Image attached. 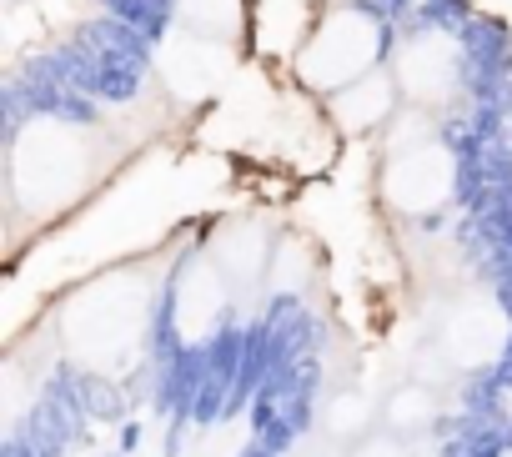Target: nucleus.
Masks as SVG:
<instances>
[{"label":"nucleus","instance_id":"nucleus-1","mask_svg":"<svg viewBox=\"0 0 512 457\" xmlns=\"http://www.w3.org/2000/svg\"><path fill=\"white\" fill-rule=\"evenodd\" d=\"M121 116L111 111H36L6 131V181L11 196L36 206H61L86 196L121 156Z\"/></svg>","mask_w":512,"mask_h":457},{"label":"nucleus","instance_id":"nucleus-2","mask_svg":"<svg viewBox=\"0 0 512 457\" xmlns=\"http://www.w3.org/2000/svg\"><path fill=\"white\" fill-rule=\"evenodd\" d=\"M392 31L377 16V6H352V0H327L312 16L307 36L297 41L292 76L317 101H332L337 91L357 86L372 71H387L392 61Z\"/></svg>","mask_w":512,"mask_h":457},{"label":"nucleus","instance_id":"nucleus-3","mask_svg":"<svg viewBox=\"0 0 512 457\" xmlns=\"http://www.w3.org/2000/svg\"><path fill=\"white\" fill-rule=\"evenodd\" d=\"M382 181H387V196L397 201V211L417 216L422 226H442V206L467 191V171L437 131H422L412 141L397 136V146L387 151Z\"/></svg>","mask_w":512,"mask_h":457},{"label":"nucleus","instance_id":"nucleus-4","mask_svg":"<svg viewBox=\"0 0 512 457\" xmlns=\"http://www.w3.org/2000/svg\"><path fill=\"white\" fill-rule=\"evenodd\" d=\"M392 81L402 91V106L422 116H442L467 96V51L442 26H417L392 46Z\"/></svg>","mask_w":512,"mask_h":457},{"label":"nucleus","instance_id":"nucleus-5","mask_svg":"<svg viewBox=\"0 0 512 457\" xmlns=\"http://www.w3.org/2000/svg\"><path fill=\"white\" fill-rule=\"evenodd\" d=\"M231 61H236V46H221V41L191 36V31H181V26H176V31H171V41L156 51L161 86H166L171 96H186V101L211 96V91L226 81Z\"/></svg>","mask_w":512,"mask_h":457},{"label":"nucleus","instance_id":"nucleus-6","mask_svg":"<svg viewBox=\"0 0 512 457\" xmlns=\"http://www.w3.org/2000/svg\"><path fill=\"white\" fill-rule=\"evenodd\" d=\"M327 116L342 126V131H377V126H392L397 121V106H402V91L392 81V66L387 71H372L362 76L357 86L337 91L332 101H322Z\"/></svg>","mask_w":512,"mask_h":457},{"label":"nucleus","instance_id":"nucleus-7","mask_svg":"<svg viewBox=\"0 0 512 457\" xmlns=\"http://www.w3.org/2000/svg\"><path fill=\"white\" fill-rule=\"evenodd\" d=\"M171 26L221 46H241L251 31V0H171Z\"/></svg>","mask_w":512,"mask_h":457},{"label":"nucleus","instance_id":"nucleus-8","mask_svg":"<svg viewBox=\"0 0 512 457\" xmlns=\"http://www.w3.org/2000/svg\"><path fill=\"white\" fill-rule=\"evenodd\" d=\"M0 457H36V452H31V442H26V437H11L6 447H0Z\"/></svg>","mask_w":512,"mask_h":457},{"label":"nucleus","instance_id":"nucleus-9","mask_svg":"<svg viewBox=\"0 0 512 457\" xmlns=\"http://www.w3.org/2000/svg\"><path fill=\"white\" fill-rule=\"evenodd\" d=\"M136 442H141V427H136V422H126V427H121V452H131Z\"/></svg>","mask_w":512,"mask_h":457},{"label":"nucleus","instance_id":"nucleus-10","mask_svg":"<svg viewBox=\"0 0 512 457\" xmlns=\"http://www.w3.org/2000/svg\"><path fill=\"white\" fill-rule=\"evenodd\" d=\"M352 6H377V0H352Z\"/></svg>","mask_w":512,"mask_h":457}]
</instances>
